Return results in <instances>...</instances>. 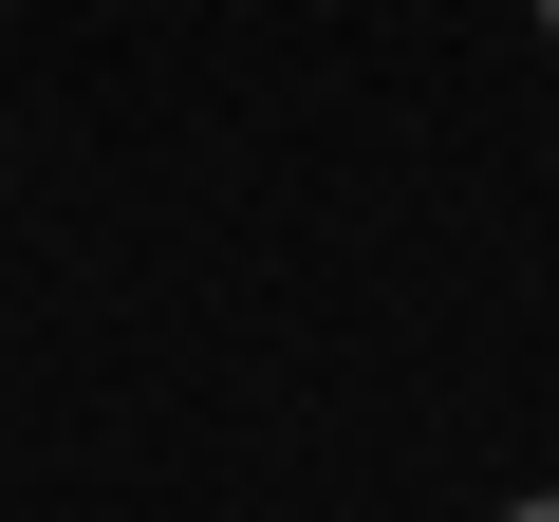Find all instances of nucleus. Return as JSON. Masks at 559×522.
<instances>
[{
  "mask_svg": "<svg viewBox=\"0 0 559 522\" xmlns=\"http://www.w3.org/2000/svg\"><path fill=\"white\" fill-rule=\"evenodd\" d=\"M540 20H559V0H540Z\"/></svg>",
  "mask_w": 559,
  "mask_h": 522,
  "instance_id": "f03ea898",
  "label": "nucleus"
},
{
  "mask_svg": "<svg viewBox=\"0 0 559 522\" xmlns=\"http://www.w3.org/2000/svg\"><path fill=\"white\" fill-rule=\"evenodd\" d=\"M522 522H559V503H522Z\"/></svg>",
  "mask_w": 559,
  "mask_h": 522,
  "instance_id": "f257e3e1",
  "label": "nucleus"
}]
</instances>
